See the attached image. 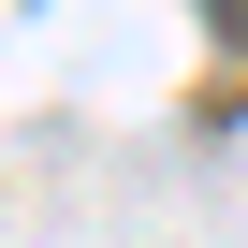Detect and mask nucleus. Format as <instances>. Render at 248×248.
I'll use <instances>...</instances> for the list:
<instances>
[{
	"instance_id": "1",
	"label": "nucleus",
	"mask_w": 248,
	"mask_h": 248,
	"mask_svg": "<svg viewBox=\"0 0 248 248\" xmlns=\"http://www.w3.org/2000/svg\"><path fill=\"white\" fill-rule=\"evenodd\" d=\"M219 30H233V44H248V0H219Z\"/></svg>"
}]
</instances>
